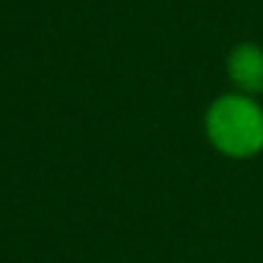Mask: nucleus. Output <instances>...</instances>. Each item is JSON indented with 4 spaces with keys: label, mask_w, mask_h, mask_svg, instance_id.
I'll use <instances>...</instances> for the list:
<instances>
[{
    "label": "nucleus",
    "mask_w": 263,
    "mask_h": 263,
    "mask_svg": "<svg viewBox=\"0 0 263 263\" xmlns=\"http://www.w3.org/2000/svg\"><path fill=\"white\" fill-rule=\"evenodd\" d=\"M204 126L209 142L227 158H253L263 150V108L245 93L219 96Z\"/></svg>",
    "instance_id": "obj_1"
},
{
    "label": "nucleus",
    "mask_w": 263,
    "mask_h": 263,
    "mask_svg": "<svg viewBox=\"0 0 263 263\" xmlns=\"http://www.w3.org/2000/svg\"><path fill=\"white\" fill-rule=\"evenodd\" d=\"M227 75L240 93L245 96L260 93L263 90V49L250 42L237 44L227 57Z\"/></svg>",
    "instance_id": "obj_2"
}]
</instances>
